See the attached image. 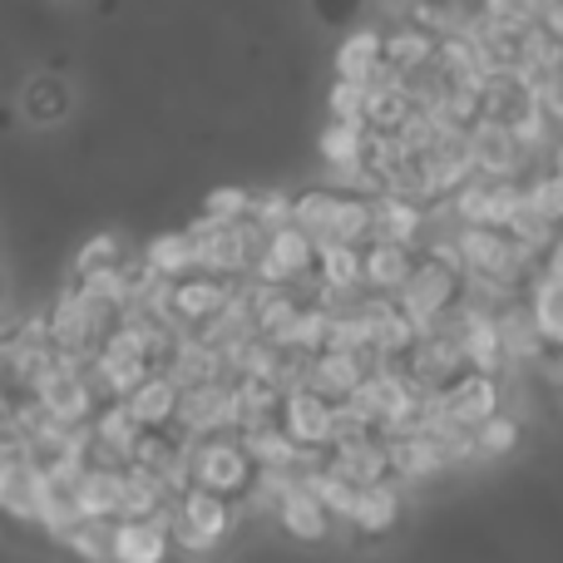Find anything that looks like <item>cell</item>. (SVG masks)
<instances>
[{"label":"cell","mask_w":563,"mask_h":563,"mask_svg":"<svg viewBox=\"0 0 563 563\" xmlns=\"http://www.w3.org/2000/svg\"><path fill=\"white\" fill-rule=\"evenodd\" d=\"M243 499L233 495H218V489L203 485H188L184 495L174 499L168 509V525H174V544L178 554H218V549L233 539V529L243 525Z\"/></svg>","instance_id":"cell-1"},{"label":"cell","mask_w":563,"mask_h":563,"mask_svg":"<svg viewBox=\"0 0 563 563\" xmlns=\"http://www.w3.org/2000/svg\"><path fill=\"white\" fill-rule=\"evenodd\" d=\"M257 475H263V470H257V460L247 455V445H243V435H238V430L194 440V485L243 499L247 489L257 485Z\"/></svg>","instance_id":"cell-2"},{"label":"cell","mask_w":563,"mask_h":563,"mask_svg":"<svg viewBox=\"0 0 563 563\" xmlns=\"http://www.w3.org/2000/svg\"><path fill=\"white\" fill-rule=\"evenodd\" d=\"M396 297H400V307L420 321V327H430V321H440L460 297H465V267L420 247L416 273H410V282L396 291Z\"/></svg>","instance_id":"cell-3"},{"label":"cell","mask_w":563,"mask_h":563,"mask_svg":"<svg viewBox=\"0 0 563 563\" xmlns=\"http://www.w3.org/2000/svg\"><path fill=\"white\" fill-rule=\"evenodd\" d=\"M178 430L188 440H208L238 430V396H233V376H208L184 386V406H178Z\"/></svg>","instance_id":"cell-4"},{"label":"cell","mask_w":563,"mask_h":563,"mask_svg":"<svg viewBox=\"0 0 563 563\" xmlns=\"http://www.w3.org/2000/svg\"><path fill=\"white\" fill-rule=\"evenodd\" d=\"M317 263H321V243L307 233V228L287 223V228H273V233H267V247H263V257H257L253 277L282 282V287H301L307 277H317Z\"/></svg>","instance_id":"cell-5"},{"label":"cell","mask_w":563,"mask_h":563,"mask_svg":"<svg viewBox=\"0 0 563 563\" xmlns=\"http://www.w3.org/2000/svg\"><path fill=\"white\" fill-rule=\"evenodd\" d=\"M233 291H238V277H218V273H203V267H198V273L168 282L164 311L174 327L194 331V327H203V321H213L218 311L233 301Z\"/></svg>","instance_id":"cell-6"},{"label":"cell","mask_w":563,"mask_h":563,"mask_svg":"<svg viewBox=\"0 0 563 563\" xmlns=\"http://www.w3.org/2000/svg\"><path fill=\"white\" fill-rule=\"evenodd\" d=\"M386 440H390V465H396V479L406 489H426V485H435L440 475H455L445 445H440V435L430 426H420V430H390Z\"/></svg>","instance_id":"cell-7"},{"label":"cell","mask_w":563,"mask_h":563,"mask_svg":"<svg viewBox=\"0 0 563 563\" xmlns=\"http://www.w3.org/2000/svg\"><path fill=\"white\" fill-rule=\"evenodd\" d=\"M406 525V485L400 479H376V485L356 489V505H351L341 534L346 539H390Z\"/></svg>","instance_id":"cell-8"},{"label":"cell","mask_w":563,"mask_h":563,"mask_svg":"<svg viewBox=\"0 0 563 563\" xmlns=\"http://www.w3.org/2000/svg\"><path fill=\"white\" fill-rule=\"evenodd\" d=\"M470 158H475V168L505 174V178H529V168H534L529 148L519 144L515 124L509 119H489V114H479L470 124Z\"/></svg>","instance_id":"cell-9"},{"label":"cell","mask_w":563,"mask_h":563,"mask_svg":"<svg viewBox=\"0 0 563 563\" xmlns=\"http://www.w3.org/2000/svg\"><path fill=\"white\" fill-rule=\"evenodd\" d=\"M273 525L291 539V544H311V549H317V544H331V539L341 534V519L331 515V505H327V499H321L311 485H291L287 495H282Z\"/></svg>","instance_id":"cell-10"},{"label":"cell","mask_w":563,"mask_h":563,"mask_svg":"<svg viewBox=\"0 0 563 563\" xmlns=\"http://www.w3.org/2000/svg\"><path fill=\"white\" fill-rule=\"evenodd\" d=\"M440 410H445L450 420H460V426H479V420H489L495 410H505V376L479 371V366L460 371V376L440 390Z\"/></svg>","instance_id":"cell-11"},{"label":"cell","mask_w":563,"mask_h":563,"mask_svg":"<svg viewBox=\"0 0 563 563\" xmlns=\"http://www.w3.org/2000/svg\"><path fill=\"white\" fill-rule=\"evenodd\" d=\"M366 144H371V124L366 119H331L317 129V158L331 168L336 184H356L361 164H366Z\"/></svg>","instance_id":"cell-12"},{"label":"cell","mask_w":563,"mask_h":563,"mask_svg":"<svg viewBox=\"0 0 563 563\" xmlns=\"http://www.w3.org/2000/svg\"><path fill=\"white\" fill-rule=\"evenodd\" d=\"M45 485L49 475L35 465V455H20V460H5L0 465V515L10 525H35L40 519V505H45Z\"/></svg>","instance_id":"cell-13"},{"label":"cell","mask_w":563,"mask_h":563,"mask_svg":"<svg viewBox=\"0 0 563 563\" xmlns=\"http://www.w3.org/2000/svg\"><path fill=\"white\" fill-rule=\"evenodd\" d=\"M499 317V336H505V356H509V376L515 371H534L539 361L549 356V331L539 327V317H534V307H529V297H519V301H509L505 311H495Z\"/></svg>","instance_id":"cell-14"},{"label":"cell","mask_w":563,"mask_h":563,"mask_svg":"<svg viewBox=\"0 0 563 563\" xmlns=\"http://www.w3.org/2000/svg\"><path fill=\"white\" fill-rule=\"evenodd\" d=\"M178 554L168 515H124L114 529V563H164Z\"/></svg>","instance_id":"cell-15"},{"label":"cell","mask_w":563,"mask_h":563,"mask_svg":"<svg viewBox=\"0 0 563 563\" xmlns=\"http://www.w3.org/2000/svg\"><path fill=\"white\" fill-rule=\"evenodd\" d=\"M341 400L321 396L317 386H291L282 396V426L291 430L297 445H331V420H336Z\"/></svg>","instance_id":"cell-16"},{"label":"cell","mask_w":563,"mask_h":563,"mask_svg":"<svg viewBox=\"0 0 563 563\" xmlns=\"http://www.w3.org/2000/svg\"><path fill=\"white\" fill-rule=\"evenodd\" d=\"M331 465H336L341 475L351 479V485H376V479H396L386 430H371V435H361V440L331 445Z\"/></svg>","instance_id":"cell-17"},{"label":"cell","mask_w":563,"mask_h":563,"mask_svg":"<svg viewBox=\"0 0 563 563\" xmlns=\"http://www.w3.org/2000/svg\"><path fill=\"white\" fill-rule=\"evenodd\" d=\"M386 69V30L380 25H356L336 40L331 49V75L341 79H376Z\"/></svg>","instance_id":"cell-18"},{"label":"cell","mask_w":563,"mask_h":563,"mask_svg":"<svg viewBox=\"0 0 563 563\" xmlns=\"http://www.w3.org/2000/svg\"><path fill=\"white\" fill-rule=\"evenodd\" d=\"M129 406H134V416L144 420L148 430H164V426H178V406H184V380L174 376V371L158 366L154 376H144L134 390H129Z\"/></svg>","instance_id":"cell-19"},{"label":"cell","mask_w":563,"mask_h":563,"mask_svg":"<svg viewBox=\"0 0 563 563\" xmlns=\"http://www.w3.org/2000/svg\"><path fill=\"white\" fill-rule=\"evenodd\" d=\"M144 263H148V273L154 277H168V282H178V277H188V273H198V243H194V228H158V233H148L144 238Z\"/></svg>","instance_id":"cell-20"},{"label":"cell","mask_w":563,"mask_h":563,"mask_svg":"<svg viewBox=\"0 0 563 563\" xmlns=\"http://www.w3.org/2000/svg\"><path fill=\"white\" fill-rule=\"evenodd\" d=\"M75 499L85 519H124V465H89L75 479Z\"/></svg>","instance_id":"cell-21"},{"label":"cell","mask_w":563,"mask_h":563,"mask_svg":"<svg viewBox=\"0 0 563 563\" xmlns=\"http://www.w3.org/2000/svg\"><path fill=\"white\" fill-rule=\"evenodd\" d=\"M430 233V208L416 203V198L406 194H376V238H386V243H426Z\"/></svg>","instance_id":"cell-22"},{"label":"cell","mask_w":563,"mask_h":563,"mask_svg":"<svg viewBox=\"0 0 563 563\" xmlns=\"http://www.w3.org/2000/svg\"><path fill=\"white\" fill-rule=\"evenodd\" d=\"M134 253H139V247H129L124 233H114V228H99V233H89L85 243L75 247V257H69V277H109V273H124Z\"/></svg>","instance_id":"cell-23"},{"label":"cell","mask_w":563,"mask_h":563,"mask_svg":"<svg viewBox=\"0 0 563 563\" xmlns=\"http://www.w3.org/2000/svg\"><path fill=\"white\" fill-rule=\"evenodd\" d=\"M420 263L416 243H386V238H371L366 243V287L371 291H400L410 282Z\"/></svg>","instance_id":"cell-24"},{"label":"cell","mask_w":563,"mask_h":563,"mask_svg":"<svg viewBox=\"0 0 563 563\" xmlns=\"http://www.w3.org/2000/svg\"><path fill=\"white\" fill-rule=\"evenodd\" d=\"M79 519H85V509H79V499H75V479H49L35 529L49 539V544L65 549V539L79 529Z\"/></svg>","instance_id":"cell-25"},{"label":"cell","mask_w":563,"mask_h":563,"mask_svg":"<svg viewBox=\"0 0 563 563\" xmlns=\"http://www.w3.org/2000/svg\"><path fill=\"white\" fill-rule=\"evenodd\" d=\"M465 356L470 366L509 376V356H505V336H499V317L495 311H470L465 321Z\"/></svg>","instance_id":"cell-26"},{"label":"cell","mask_w":563,"mask_h":563,"mask_svg":"<svg viewBox=\"0 0 563 563\" xmlns=\"http://www.w3.org/2000/svg\"><path fill=\"white\" fill-rule=\"evenodd\" d=\"M20 109H25V119L40 129L65 124L69 119V85L55 75H35L25 89H20Z\"/></svg>","instance_id":"cell-27"},{"label":"cell","mask_w":563,"mask_h":563,"mask_svg":"<svg viewBox=\"0 0 563 563\" xmlns=\"http://www.w3.org/2000/svg\"><path fill=\"white\" fill-rule=\"evenodd\" d=\"M317 277L336 291H366V247L356 243H331L321 247V263Z\"/></svg>","instance_id":"cell-28"},{"label":"cell","mask_w":563,"mask_h":563,"mask_svg":"<svg viewBox=\"0 0 563 563\" xmlns=\"http://www.w3.org/2000/svg\"><path fill=\"white\" fill-rule=\"evenodd\" d=\"M475 440H479V465H489V460H509L519 450V440H525V420L505 406V410H495L489 420H479Z\"/></svg>","instance_id":"cell-29"},{"label":"cell","mask_w":563,"mask_h":563,"mask_svg":"<svg viewBox=\"0 0 563 563\" xmlns=\"http://www.w3.org/2000/svg\"><path fill=\"white\" fill-rule=\"evenodd\" d=\"M525 297H529V307H534L539 327L549 331V341H554V346H563V277H554L549 267H539Z\"/></svg>","instance_id":"cell-30"},{"label":"cell","mask_w":563,"mask_h":563,"mask_svg":"<svg viewBox=\"0 0 563 563\" xmlns=\"http://www.w3.org/2000/svg\"><path fill=\"white\" fill-rule=\"evenodd\" d=\"M238 435H243L247 455L257 460V470H273L282 460L297 455V440H291V430L282 426V420H263V426H247V430H238Z\"/></svg>","instance_id":"cell-31"},{"label":"cell","mask_w":563,"mask_h":563,"mask_svg":"<svg viewBox=\"0 0 563 563\" xmlns=\"http://www.w3.org/2000/svg\"><path fill=\"white\" fill-rule=\"evenodd\" d=\"M114 529L119 519H79V529L65 539V549L85 563H114Z\"/></svg>","instance_id":"cell-32"},{"label":"cell","mask_w":563,"mask_h":563,"mask_svg":"<svg viewBox=\"0 0 563 563\" xmlns=\"http://www.w3.org/2000/svg\"><path fill=\"white\" fill-rule=\"evenodd\" d=\"M509 233H515L525 247H534V253H549V247H554V238L563 233V223H559V218H549L544 208L525 198V203H519V213L509 218Z\"/></svg>","instance_id":"cell-33"},{"label":"cell","mask_w":563,"mask_h":563,"mask_svg":"<svg viewBox=\"0 0 563 563\" xmlns=\"http://www.w3.org/2000/svg\"><path fill=\"white\" fill-rule=\"evenodd\" d=\"M253 194L257 188H247V184H218L198 198V213L218 218V223H238V218L253 213Z\"/></svg>","instance_id":"cell-34"},{"label":"cell","mask_w":563,"mask_h":563,"mask_svg":"<svg viewBox=\"0 0 563 563\" xmlns=\"http://www.w3.org/2000/svg\"><path fill=\"white\" fill-rule=\"evenodd\" d=\"M366 99H371V79H341V75H331L321 109H327L331 119H366Z\"/></svg>","instance_id":"cell-35"},{"label":"cell","mask_w":563,"mask_h":563,"mask_svg":"<svg viewBox=\"0 0 563 563\" xmlns=\"http://www.w3.org/2000/svg\"><path fill=\"white\" fill-rule=\"evenodd\" d=\"M291 203H297V194H287V188H257V194H253V213H247V218H257V223L273 233V228L291 223Z\"/></svg>","instance_id":"cell-36"},{"label":"cell","mask_w":563,"mask_h":563,"mask_svg":"<svg viewBox=\"0 0 563 563\" xmlns=\"http://www.w3.org/2000/svg\"><path fill=\"white\" fill-rule=\"evenodd\" d=\"M534 99H539V109L554 119V129L563 134V69H559V75H549L544 85H534Z\"/></svg>","instance_id":"cell-37"},{"label":"cell","mask_w":563,"mask_h":563,"mask_svg":"<svg viewBox=\"0 0 563 563\" xmlns=\"http://www.w3.org/2000/svg\"><path fill=\"white\" fill-rule=\"evenodd\" d=\"M539 20H544V25L563 40V0H544V15H539Z\"/></svg>","instance_id":"cell-38"},{"label":"cell","mask_w":563,"mask_h":563,"mask_svg":"<svg viewBox=\"0 0 563 563\" xmlns=\"http://www.w3.org/2000/svg\"><path fill=\"white\" fill-rule=\"evenodd\" d=\"M544 267H549V273H554V277H563V233L554 238V247H549V253H544Z\"/></svg>","instance_id":"cell-39"},{"label":"cell","mask_w":563,"mask_h":563,"mask_svg":"<svg viewBox=\"0 0 563 563\" xmlns=\"http://www.w3.org/2000/svg\"><path fill=\"white\" fill-rule=\"evenodd\" d=\"M549 168H554V174H563V134H559V144H554V154H549Z\"/></svg>","instance_id":"cell-40"},{"label":"cell","mask_w":563,"mask_h":563,"mask_svg":"<svg viewBox=\"0 0 563 563\" xmlns=\"http://www.w3.org/2000/svg\"><path fill=\"white\" fill-rule=\"evenodd\" d=\"M0 297H5V282H0Z\"/></svg>","instance_id":"cell-41"}]
</instances>
